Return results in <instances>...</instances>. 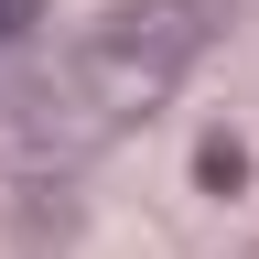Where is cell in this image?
Masks as SVG:
<instances>
[{
    "label": "cell",
    "mask_w": 259,
    "mask_h": 259,
    "mask_svg": "<svg viewBox=\"0 0 259 259\" xmlns=\"http://www.w3.org/2000/svg\"><path fill=\"white\" fill-rule=\"evenodd\" d=\"M227 0H119L108 22H87L76 44H65V65L44 87H32V141L44 151H87L108 141V130H141L162 97H173L194 76V54L216 44Z\"/></svg>",
    "instance_id": "obj_1"
},
{
    "label": "cell",
    "mask_w": 259,
    "mask_h": 259,
    "mask_svg": "<svg viewBox=\"0 0 259 259\" xmlns=\"http://www.w3.org/2000/svg\"><path fill=\"white\" fill-rule=\"evenodd\" d=\"M32 22H44V0H0V54H11V44H22Z\"/></svg>",
    "instance_id": "obj_2"
}]
</instances>
